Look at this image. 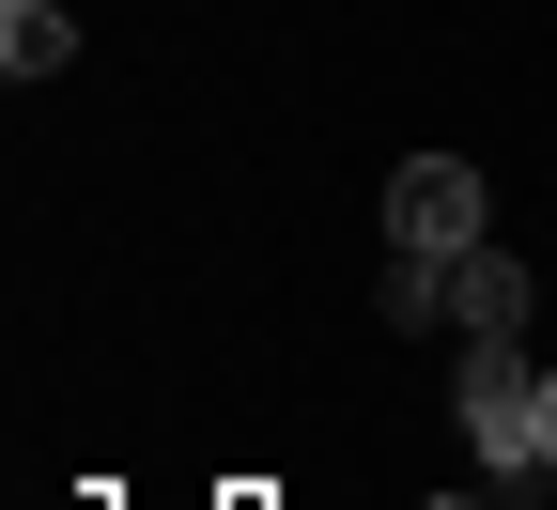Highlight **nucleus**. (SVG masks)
I'll use <instances>...</instances> for the list:
<instances>
[{
	"mask_svg": "<svg viewBox=\"0 0 557 510\" xmlns=\"http://www.w3.org/2000/svg\"><path fill=\"white\" fill-rule=\"evenodd\" d=\"M449 402H465V449L496 464V480H527V464H542V372H527V340H465Z\"/></svg>",
	"mask_w": 557,
	"mask_h": 510,
	"instance_id": "1",
	"label": "nucleus"
},
{
	"mask_svg": "<svg viewBox=\"0 0 557 510\" xmlns=\"http://www.w3.org/2000/svg\"><path fill=\"white\" fill-rule=\"evenodd\" d=\"M496 233V201H480L465 156H403L387 171V248H480Z\"/></svg>",
	"mask_w": 557,
	"mask_h": 510,
	"instance_id": "2",
	"label": "nucleus"
},
{
	"mask_svg": "<svg viewBox=\"0 0 557 510\" xmlns=\"http://www.w3.org/2000/svg\"><path fill=\"white\" fill-rule=\"evenodd\" d=\"M527 310H542L527 248H496V233H480V248L449 263V340H527Z\"/></svg>",
	"mask_w": 557,
	"mask_h": 510,
	"instance_id": "3",
	"label": "nucleus"
},
{
	"mask_svg": "<svg viewBox=\"0 0 557 510\" xmlns=\"http://www.w3.org/2000/svg\"><path fill=\"white\" fill-rule=\"evenodd\" d=\"M78 62V16L62 0H0V78H62Z\"/></svg>",
	"mask_w": 557,
	"mask_h": 510,
	"instance_id": "4",
	"label": "nucleus"
},
{
	"mask_svg": "<svg viewBox=\"0 0 557 510\" xmlns=\"http://www.w3.org/2000/svg\"><path fill=\"white\" fill-rule=\"evenodd\" d=\"M449 263H465V248H387V325H403V340L449 325Z\"/></svg>",
	"mask_w": 557,
	"mask_h": 510,
	"instance_id": "5",
	"label": "nucleus"
},
{
	"mask_svg": "<svg viewBox=\"0 0 557 510\" xmlns=\"http://www.w3.org/2000/svg\"><path fill=\"white\" fill-rule=\"evenodd\" d=\"M542 464H557V372H542Z\"/></svg>",
	"mask_w": 557,
	"mask_h": 510,
	"instance_id": "6",
	"label": "nucleus"
},
{
	"mask_svg": "<svg viewBox=\"0 0 557 510\" xmlns=\"http://www.w3.org/2000/svg\"><path fill=\"white\" fill-rule=\"evenodd\" d=\"M218 510H278V495H218Z\"/></svg>",
	"mask_w": 557,
	"mask_h": 510,
	"instance_id": "7",
	"label": "nucleus"
}]
</instances>
